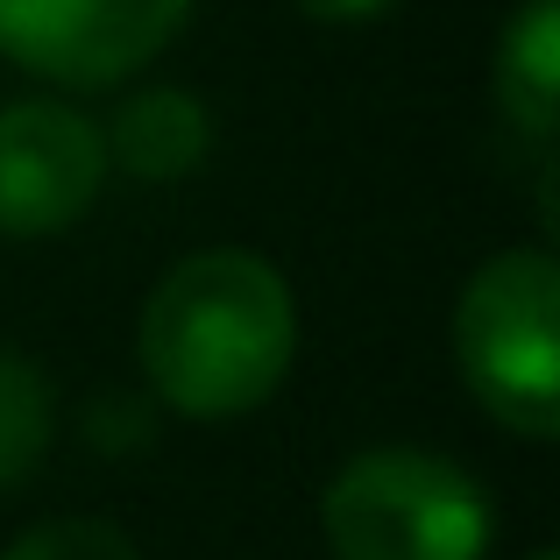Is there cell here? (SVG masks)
I'll use <instances>...</instances> for the list:
<instances>
[{"label": "cell", "mask_w": 560, "mask_h": 560, "mask_svg": "<svg viewBox=\"0 0 560 560\" xmlns=\"http://www.w3.org/2000/svg\"><path fill=\"white\" fill-rule=\"evenodd\" d=\"M150 397L178 419H242L270 405L299 355V305L256 248H199L156 277L136 327Z\"/></svg>", "instance_id": "1"}, {"label": "cell", "mask_w": 560, "mask_h": 560, "mask_svg": "<svg viewBox=\"0 0 560 560\" xmlns=\"http://www.w3.org/2000/svg\"><path fill=\"white\" fill-rule=\"evenodd\" d=\"M454 362L497 425L518 440L560 433V262L547 248H504L462 284Z\"/></svg>", "instance_id": "2"}, {"label": "cell", "mask_w": 560, "mask_h": 560, "mask_svg": "<svg viewBox=\"0 0 560 560\" xmlns=\"http://www.w3.org/2000/svg\"><path fill=\"white\" fill-rule=\"evenodd\" d=\"M319 533L334 560H482L497 518L462 462L433 447H370L327 482Z\"/></svg>", "instance_id": "3"}, {"label": "cell", "mask_w": 560, "mask_h": 560, "mask_svg": "<svg viewBox=\"0 0 560 560\" xmlns=\"http://www.w3.org/2000/svg\"><path fill=\"white\" fill-rule=\"evenodd\" d=\"M199 0H0V57L71 93L121 85L191 22Z\"/></svg>", "instance_id": "4"}, {"label": "cell", "mask_w": 560, "mask_h": 560, "mask_svg": "<svg viewBox=\"0 0 560 560\" xmlns=\"http://www.w3.org/2000/svg\"><path fill=\"white\" fill-rule=\"evenodd\" d=\"M107 185V142L65 100H14L0 114V234L43 242L93 213Z\"/></svg>", "instance_id": "5"}, {"label": "cell", "mask_w": 560, "mask_h": 560, "mask_svg": "<svg viewBox=\"0 0 560 560\" xmlns=\"http://www.w3.org/2000/svg\"><path fill=\"white\" fill-rule=\"evenodd\" d=\"M100 142H107V164H121L136 185H178L213 150V114L185 85H150V93L114 107Z\"/></svg>", "instance_id": "6"}, {"label": "cell", "mask_w": 560, "mask_h": 560, "mask_svg": "<svg viewBox=\"0 0 560 560\" xmlns=\"http://www.w3.org/2000/svg\"><path fill=\"white\" fill-rule=\"evenodd\" d=\"M560 107V0H525L511 28L497 36V114L525 142H553Z\"/></svg>", "instance_id": "7"}, {"label": "cell", "mask_w": 560, "mask_h": 560, "mask_svg": "<svg viewBox=\"0 0 560 560\" xmlns=\"http://www.w3.org/2000/svg\"><path fill=\"white\" fill-rule=\"evenodd\" d=\"M50 440H57L50 376H43L28 355L0 348V497H8L14 482L36 476V462L50 454Z\"/></svg>", "instance_id": "8"}, {"label": "cell", "mask_w": 560, "mask_h": 560, "mask_svg": "<svg viewBox=\"0 0 560 560\" xmlns=\"http://www.w3.org/2000/svg\"><path fill=\"white\" fill-rule=\"evenodd\" d=\"M0 560H142V553L107 518H50V525H28Z\"/></svg>", "instance_id": "9"}, {"label": "cell", "mask_w": 560, "mask_h": 560, "mask_svg": "<svg viewBox=\"0 0 560 560\" xmlns=\"http://www.w3.org/2000/svg\"><path fill=\"white\" fill-rule=\"evenodd\" d=\"M142 433H150V405L142 397H93V411H85V440L93 447H107V454H128V447H142Z\"/></svg>", "instance_id": "10"}, {"label": "cell", "mask_w": 560, "mask_h": 560, "mask_svg": "<svg viewBox=\"0 0 560 560\" xmlns=\"http://www.w3.org/2000/svg\"><path fill=\"white\" fill-rule=\"evenodd\" d=\"M313 22H376V14H390L397 0H299Z\"/></svg>", "instance_id": "11"}, {"label": "cell", "mask_w": 560, "mask_h": 560, "mask_svg": "<svg viewBox=\"0 0 560 560\" xmlns=\"http://www.w3.org/2000/svg\"><path fill=\"white\" fill-rule=\"evenodd\" d=\"M533 560H553V553H533Z\"/></svg>", "instance_id": "12"}]
</instances>
